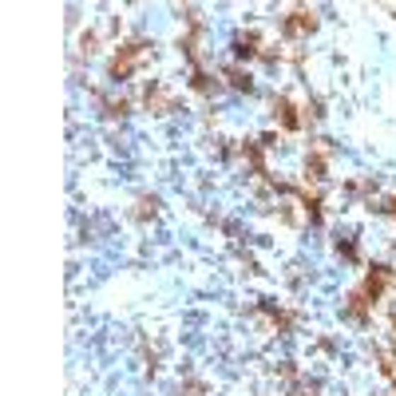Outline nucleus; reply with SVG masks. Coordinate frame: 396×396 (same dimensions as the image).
I'll use <instances>...</instances> for the list:
<instances>
[{"label":"nucleus","instance_id":"2","mask_svg":"<svg viewBox=\"0 0 396 396\" xmlns=\"http://www.w3.org/2000/svg\"><path fill=\"white\" fill-rule=\"evenodd\" d=\"M281 28H286V36H309V32L317 28V12L313 8H293L286 20H281Z\"/></svg>","mask_w":396,"mask_h":396},{"label":"nucleus","instance_id":"5","mask_svg":"<svg viewBox=\"0 0 396 396\" xmlns=\"http://www.w3.org/2000/svg\"><path fill=\"white\" fill-rule=\"evenodd\" d=\"M222 76H226V83H230V88H238V91H250V88H254V83H250V71H242L238 64H230Z\"/></svg>","mask_w":396,"mask_h":396},{"label":"nucleus","instance_id":"1","mask_svg":"<svg viewBox=\"0 0 396 396\" xmlns=\"http://www.w3.org/2000/svg\"><path fill=\"white\" fill-rule=\"evenodd\" d=\"M151 56V48L143 44V40H131V44H123V48L115 52V59H111V79H131L139 68H143V59Z\"/></svg>","mask_w":396,"mask_h":396},{"label":"nucleus","instance_id":"8","mask_svg":"<svg viewBox=\"0 0 396 396\" xmlns=\"http://www.w3.org/2000/svg\"><path fill=\"white\" fill-rule=\"evenodd\" d=\"M107 115H127V99H107Z\"/></svg>","mask_w":396,"mask_h":396},{"label":"nucleus","instance_id":"4","mask_svg":"<svg viewBox=\"0 0 396 396\" xmlns=\"http://www.w3.org/2000/svg\"><path fill=\"white\" fill-rule=\"evenodd\" d=\"M143 103H147V111H155V115H167V111L175 107V95H170L163 83H151L147 95H143Z\"/></svg>","mask_w":396,"mask_h":396},{"label":"nucleus","instance_id":"3","mask_svg":"<svg viewBox=\"0 0 396 396\" xmlns=\"http://www.w3.org/2000/svg\"><path fill=\"white\" fill-rule=\"evenodd\" d=\"M274 119L281 123L286 131H297L301 123H305V111H297L293 99H274Z\"/></svg>","mask_w":396,"mask_h":396},{"label":"nucleus","instance_id":"7","mask_svg":"<svg viewBox=\"0 0 396 396\" xmlns=\"http://www.w3.org/2000/svg\"><path fill=\"white\" fill-rule=\"evenodd\" d=\"M155 214H158L155 198H139V218H155Z\"/></svg>","mask_w":396,"mask_h":396},{"label":"nucleus","instance_id":"9","mask_svg":"<svg viewBox=\"0 0 396 396\" xmlns=\"http://www.w3.org/2000/svg\"><path fill=\"white\" fill-rule=\"evenodd\" d=\"M178 396H202V385H187V388H178Z\"/></svg>","mask_w":396,"mask_h":396},{"label":"nucleus","instance_id":"10","mask_svg":"<svg viewBox=\"0 0 396 396\" xmlns=\"http://www.w3.org/2000/svg\"><path fill=\"white\" fill-rule=\"evenodd\" d=\"M385 210H388V214H392V218H396V194H392V198H388V206H385Z\"/></svg>","mask_w":396,"mask_h":396},{"label":"nucleus","instance_id":"6","mask_svg":"<svg viewBox=\"0 0 396 396\" xmlns=\"http://www.w3.org/2000/svg\"><path fill=\"white\" fill-rule=\"evenodd\" d=\"M190 88H194L198 95H210V91L218 88V79H214V76H206V71H194V79H190Z\"/></svg>","mask_w":396,"mask_h":396},{"label":"nucleus","instance_id":"11","mask_svg":"<svg viewBox=\"0 0 396 396\" xmlns=\"http://www.w3.org/2000/svg\"><path fill=\"white\" fill-rule=\"evenodd\" d=\"M392 345H396V317H392Z\"/></svg>","mask_w":396,"mask_h":396}]
</instances>
